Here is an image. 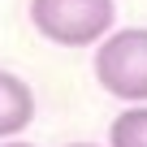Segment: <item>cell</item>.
Instances as JSON below:
<instances>
[{
	"mask_svg": "<svg viewBox=\"0 0 147 147\" xmlns=\"http://www.w3.org/2000/svg\"><path fill=\"white\" fill-rule=\"evenodd\" d=\"M113 0H30L35 30L56 48H91L113 30Z\"/></svg>",
	"mask_w": 147,
	"mask_h": 147,
	"instance_id": "obj_1",
	"label": "cell"
},
{
	"mask_svg": "<svg viewBox=\"0 0 147 147\" xmlns=\"http://www.w3.org/2000/svg\"><path fill=\"white\" fill-rule=\"evenodd\" d=\"M95 82L125 104H147V26L108 30L100 39Z\"/></svg>",
	"mask_w": 147,
	"mask_h": 147,
	"instance_id": "obj_2",
	"label": "cell"
},
{
	"mask_svg": "<svg viewBox=\"0 0 147 147\" xmlns=\"http://www.w3.org/2000/svg\"><path fill=\"white\" fill-rule=\"evenodd\" d=\"M35 121V91L18 74H0V138H18Z\"/></svg>",
	"mask_w": 147,
	"mask_h": 147,
	"instance_id": "obj_3",
	"label": "cell"
},
{
	"mask_svg": "<svg viewBox=\"0 0 147 147\" xmlns=\"http://www.w3.org/2000/svg\"><path fill=\"white\" fill-rule=\"evenodd\" d=\"M108 147H147V104L121 108L108 125Z\"/></svg>",
	"mask_w": 147,
	"mask_h": 147,
	"instance_id": "obj_4",
	"label": "cell"
},
{
	"mask_svg": "<svg viewBox=\"0 0 147 147\" xmlns=\"http://www.w3.org/2000/svg\"><path fill=\"white\" fill-rule=\"evenodd\" d=\"M0 147H30V143H0Z\"/></svg>",
	"mask_w": 147,
	"mask_h": 147,
	"instance_id": "obj_5",
	"label": "cell"
},
{
	"mask_svg": "<svg viewBox=\"0 0 147 147\" xmlns=\"http://www.w3.org/2000/svg\"><path fill=\"white\" fill-rule=\"evenodd\" d=\"M69 147H95V143H69Z\"/></svg>",
	"mask_w": 147,
	"mask_h": 147,
	"instance_id": "obj_6",
	"label": "cell"
}]
</instances>
